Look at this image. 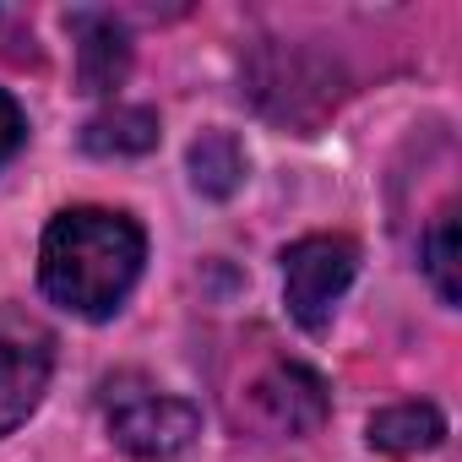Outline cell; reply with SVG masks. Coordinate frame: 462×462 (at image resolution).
Segmentation results:
<instances>
[{
	"label": "cell",
	"instance_id": "ba28073f",
	"mask_svg": "<svg viewBox=\"0 0 462 462\" xmlns=\"http://www.w3.org/2000/svg\"><path fill=\"white\" fill-rule=\"evenodd\" d=\"M82 147L98 152V158H109V152H115V158L147 152V147H158V115L142 109V104H115V109H104V115L88 120Z\"/></svg>",
	"mask_w": 462,
	"mask_h": 462
},
{
	"label": "cell",
	"instance_id": "3957f363",
	"mask_svg": "<svg viewBox=\"0 0 462 462\" xmlns=\"http://www.w3.org/2000/svg\"><path fill=\"white\" fill-rule=\"evenodd\" d=\"M50 375H55V332L17 305H0V435L28 424V413L50 392Z\"/></svg>",
	"mask_w": 462,
	"mask_h": 462
},
{
	"label": "cell",
	"instance_id": "8fae6325",
	"mask_svg": "<svg viewBox=\"0 0 462 462\" xmlns=\"http://www.w3.org/2000/svg\"><path fill=\"white\" fill-rule=\"evenodd\" d=\"M23 142H28V115H23V104L6 88H0V169L23 152Z\"/></svg>",
	"mask_w": 462,
	"mask_h": 462
},
{
	"label": "cell",
	"instance_id": "277c9868",
	"mask_svg": "<svg viewBox=\"0 0 462 462\" xmlns=\"http://www.w3.org/2000/svg\"><path fill=\"white\" fill-rule=\"evenodd\" d=\"M109 435L136 462H169L201 435V413L174 392H120L109 397Z\"/></svg>",
	"mask_w": 462,
	"mask_h": 462
},
{
	"label": "cell",
	"instance_id": "9c48e42d",
	"mask_svg": "<svg viewBox=\"0 0 462 462\" xmlns=\"http://www.w3.org/2000/svg\"><path fill=\"white\" fill-rule=\"evenodd\" d=\"M190 180L201 196H235L245 185V147L228 136V131H201L190 142Z\"/></svg>",
	"mask_w": 462,
	"mask_h": 462
},
{
	"label": "cell",
	"instance_id": "52a82bcc",
	"mask_svg": "<svg viewBox=\"0 0 462 462\" xmlns=\"http://www.w3.org/2000/svg\"><path fill=\"white\" fill-rule=\"evenodd\" d=\"M365 440L381 457H419V451H435L446 440V413L435 402H392V408L370 413Z\"/></svg>",
	"mask_w": 462,
	"mask_h": 462
},
{
	"label": "cell",
	"instance_id": "8992f818",
	"mask_svg": "<svg viewBox=\"0 0 462 462\" xmlns=\"http://www.w3.org/2000/svg\"><path fill=\"white\" fill-rule=\"evenodd\" d=\"M77 33V77L82 93H115L131 71V39L109 12H71L66 17Z\"/></svg>",
	"mask_w": 462,
	"mask_h": 462
},
{
	"label": "cell",
	"instance_id": "30bf717a",
	"mask_svg": "<svg viewBox=\"0 0 462 462\" xmlns=\"http://www.w3.org/2000/svg\"><path fill=\"white\" fill-rule=\"evenodd\" d=\"M424 278L446 305L462 300V235H457V207H440L424 228Z\"/></svg>",
	"mask_w": 462,
	"mask_h": 462
},
{
	"label": "cell",
	"instance_id": "7a4b0ae2",
	"mask_svg": "<svg viewBox=\"0 0 462 462\" xmlns=\"http://www.w3.org/2000/svg\"><path fill=\"white\" fill-rule=\"evenodd\" d=\"M359 273V245L343 235H305L283 251V305L305 332H327L337 300Z\"/></svg>",
	"mask_w": 462,
	"mask_h": 462
},
{
	"label": "cell",
	"instance_id": "5b68a950",
	"mask_svg": "<svg viewBox=\"0 0 462 462\" xmlns=\"http://www.w3.org/2000/svg\"><path fill=\"white\" fill-rule=\"evenodd\" d=\"M251 408H256V419L273 435H316L327 424V413H332V392H327V381L310 365L283 359L267 375H256Z\"/></svg>",
	"mask_w": 462,
	"mask_h": 462
},
{
	"label": "cell",
	"instance_id": "6da1fadb",
	"mask_svg": "<svg viewBox=\"0 0 462 462\" xmlns=\"http://www.w3.org/2000/svg\"><path fill=\"white\" fill-rule=\"evenodd\" d=\"M147 262V235L131 212L115 207H66L50 217L39 240L44 294L88 321H104L125 305Z\"/></svg>",
	"mask_w": 462,
	"mask_h": 462
}]
</instances>
